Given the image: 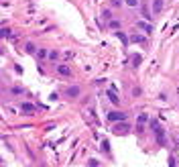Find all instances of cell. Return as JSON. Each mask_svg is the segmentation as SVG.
Segmentation results:
<instances>
[{
	"mask_svg": "<svg viewBox=\"0 0 179 167\" xmlns=\"http://www.w3.org/2000/svg\"><path fill=\"white\" fill-rule=\"evenodd\" d=\"M143 14H145V19H146V21H151V19H153V16H151V12H149V8H146V6H143Z\"/></svg>",
	"mask_w": 179,
	"mask_h": 167,
	"instance_id": "9a60e30c",
	"label": "cell"
},
{
	"mask_svg": "<svg viewBox=\"0 0 179 167\" xmlns=\"http://www.w3.org/2000/svg\"><path fill=\"white\" fill-rule=\"evenodd\" d=\"M110 27H112V29H118V27H120V22H118V21H110Z\"/></svg>",
	"mask_w": 179,
	"mask_h": 167,
	"instance_id": "d6986e66",
	"label": "cell"
},
{
	"mask_svg": "<svg viewBox=\"0 0 179 167\" xmlns=\"http://www.w3.org/2000/svg\"><path fill=\"white\" fill-rule=\"evenodd\" d=\"M57 73H59V76H71V67L69 65H57Z\"/></svg>",
	"mask_w": 179,
	"mask_h": 167,
	"instance_id": "277c9868",
	"label": "cell"
},
{
	"mask_svg": "<svg viewBox=\"0 0 179 167\" xmlns=\"http://www.w3.org/2000/svg\"><path fill=\"white\" fill-rule=\"evenodd\" d=\"M47 55H49L47 49H39V51H37V57H39V59H43V57H47Z\"/></svg>",
	"mask_w": 179,
	"mask_h": 167,
	"instance_id": "5bb4252c",
	"label": "cell"
},
{
	"mask_svg": "<svg viewBox=\"0 0 179 167\" xmlns=\"http://www.w3.org/2000/svg\"><path fill=\"white\" fill-rule=\"evenodd\" d=\"M49 59H53V61H55V59H57V51H51V53H49Z\"/></svg>",
	"mask_w": 179,
	"mask_h": 167,
	"instance_id": "ffe728a7",
	"label": "cell"
},
{
	"mask_svg": "<svg viewBox=\"0 0 179 167\" xmlns=\"http://www.w3.org/2000/svg\"><path fill=\"white\" fill-rule=\"evenodd\" d=\"M130 41H132V43H145V37H141V35H132Z\"/></svg>",
	"mask_w": 179,
	"mask_h": 167,
	"instance_id": "9c48e42d",
	"label": "cell"
},
{
	"mask_svg": "<svg viewBox=\"0 0 179 167\" xmlns=\"http://www.w3.org/2000/svg\"><path fill=\"white\" fill-rule=\"evenodd\" d=\"M106 96H108V100H110L112 104H116V106L120 104V98H118V96H116V94H114L112 90H108V92H106Z\"/></svg>",
	"mask_w": 179,
	"mask_h": 167,
	"instance_id": "8992f818",
	"label": "cell"
},
{
	"mask_svg": "<svg viewBox=\"0 0 179 167\" xmlns=\"http://www.w3.org/2000/svg\"><path fill=\"white\" fill-rule=\"evenodd\" d=\"M24 51H27V53H35V51H37V47H35L33 43H27V45H24Z\"/></svg>",
	"mask_w": 179,
	"mask_h": 167,
	"instance_id": "30bf717a",
	"label": "cell"
},
{
	"mask_svg": "<svg viewBox=\"0 0 179 167\" xmlns=\"http://www.w3.org/2000/svg\"><path fill=\"white\" fill-rule=\"evenodd\" d=\"M151 10H153V14H159V12L163 10V0H153V4H151Z\"/></svg>",
	"mask_w": 179,
	"mask_h": 167,
	"instance_id": "3957f363",
	"label": "cell"
},
{
	"mask_svg": "<svg viewBox=\"0 0 179 167\" xmlns=\"http://www.w3.org/2000/svg\"><path fill=\"white\" fill-rule=\"evenodd\" d=\"M21 110L24 112V114H33V112H35V106H33V104H29V102H22Z\"/></svg>",
	"mask_w": 179,
	"mask_h": 167,
	"instance_id": "52a82bcc",
	"label": "cell"
},
{
	"mask_svg": "<svg viewBox=\"0 0 179 167\" xmlns=\"http://www.w3.org/2000/svg\"><path fill=\"white\" fill-rule=\"evenodd\" d=\"M4 37H10V29H0V39Z\"/></svg>",
	"mask_w": 179,
	"mask_h": 167,
	"instance_id": "4fadbf2b",
	"label": "cell"
},
{
	"mask_svg": "<svg viewBox=\"0 0 179 167\" xmlns=\"http://www.w3.org/2000/svg\"><path fill=\"white\" fill-rule=\"evenodd\" d=\"M65 96H69V98H75V96H79V88L78 86H71V88L65 90Z\"/></svg>",
	"mask_w": 179,
	"mask_h": 167,
	"instance_id": "5b68a950",
	"label": "cell"
},
{
	"mask_svg": "<svg viewBox=\"0 0 179 167\" xmlns=\"http://www.w3.org/2000/svg\"><path fill=\"white\" fill-rule=\"evenodd\" d=\"M102 151H110V143H108V141L102 143Z\"/></svg>",
	"mask_w": 179,
	"mask_h": 167,
	"instance_id": "e0dca14e",
	"label": "cell"
},
{
	"mask_svg": "<svg viewBox=\"0 0 179 167\" xmlns=\"http://www.w3.org/2000/svg\"><path fill=\"white\" fill-rule=\"evenodd\" d=\"M128 131H130V126H128V122H126V120L114 124V133H116V134H124V133H128Z\"/></svg>",
	"mask_w": 179,
	"mask_h": 167,
	"instance_id": "7a4b0ae2",
	"label": "cell"
},
{
	"mask_svg": "<svg viewBox=\"0 0 179 167\" xmlns=\"http://www.w3.org/2000/svg\"><path fill=\"white\" fill-rule=\"evenodd\" d=\"M146 120H149V116H146V114H141V116H138V122H146Z\"/></svg>",
	"mask_w": 179,
	"mask_h": 167,
	"instance_id": "ac0fdd59",
	"label": "cell"
},
{
	"mask_svg": "<svg viewBox=\"0 0 179 167\" xmlns=\"http://www.w3.org/2000/svg\"><path fill=\"white\" fill-rule=\"evenodd\" d=\"M116 37H118V39H120V41H122V43H124V45L128 43V39H126V35H124V33H122V31H116Z\"/></svg>",
	"mask_w": 179,
	"mask_h": 167,
	"instance_id": "8fae6325",
	"label": "cell"
},
{
	"mask_svg": "<svg viewBox=\"0 0 179 167\" xmlns=\"http://www.w3.org/2000/svg\"><path fill=\"white\" fill-rule=\"evenodd\" d=\"M141 63H143V57H141V55H132V65L138 67Z\"/></svg>",
	"mask_w": 179,
	"mask_h": 167,
	"instance_id": "7c38bea8",
	"label": "cell"
},
{
	"mask_svg": "<svg viewBox=\"0 0 179 167\" xmlns=\"http://www.w3.org/2000/svg\"><path fill=\"white\" fill-rule=\"evenodd\" d=\"M138 29H143L145 33H153V27H151V24H146L145 21H138Z\"/></svg>",
	"mask_w": 179,
	"mask_h": 167,
	"instance_id": "ba28073f",
	"label": "cell"
},
{
	"mask_svg": "<svg viewBox=\"0 0 179 167\" xmlns=\"http://www.w3.org/2000/svg\"><path fill=\"white\" fill-rule=\"evenodd\" d=\"M106 118H108L110 122H122V120L128 118V114H126V112H120V110H114V112H108Z\"/></svg>",
	"mask_w": 179,
	"mask_h": 167,
	"instance_id": "6da1fadb",
	"label": "cell"
},
{
	"mask_svg": "<svg viewBox=\"0 0 179 167\" xmlns=\"http://www.w3.org/2000/svg\"><path fill=\"white\" fill-rule=\"evenodd\" d=\"M128 6H138V0H124Z\"/></svg>",
	"mask_w": 179,
	"mask_h": 167,
	"instance_id": "2e32d148",
	"label": "cell"
},
{
	"mask_svg": "<svg viewBox=\"0 0 179 167\" xmlns=\"http://www.w3.org/2000/svg\"><path fill=\"white\" fill-rule=\"evenodd\" d=\"M132 96H141V88H134L132 90Z\"/></svg>",
	"mask_w": 179,
	"mask_h": 167,
	"instance_id": "44dd1931",
	"label": "cell"
}]
</instances>
